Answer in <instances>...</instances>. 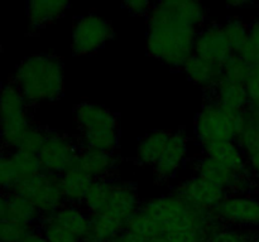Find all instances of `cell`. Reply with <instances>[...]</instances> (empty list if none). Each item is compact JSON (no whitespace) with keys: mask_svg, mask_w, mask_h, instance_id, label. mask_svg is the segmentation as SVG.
Instances as JSON below:
<instances>
[{"mask_svg":"<svg viewBox=\"0 0 259 242\" xmlns=\"http://www.w3.org/2000/svg\"><path fill=\"white\" fill-rule=\"evenodd\" d=\"M252 3H247V2H229L227 4L228 8H243L247 7V5H250Z\"/></svg>","mask_w":259,"mask_h":242,"instance_id":"cell-42","label":"cell"},{"mask_svg":"<svg viewBox=\"0 0 259 242\" xmlns=\"http://www.w3.org/2000/svg\"><path fill=\"white\" fill-rule=\"evenodd\" d=\"M174 193L192 208L211 212L225 197L229 196L225 189L207 183L196 175L180 182L175 187Z\"/></svg>","mask_w":259,"mask_h":242,"instance_id":"cell-10","label":"cell"},{"mask_svg":"<svg viewBox=\"0 0 259 242\" xmlns=\"http://www.w3.org/2000/svg\"><path fill=\"white\" fill-rule=\"evenodd\" d=\"M253 242H259V233H257L254 236V239H253Z\"/></svg>","mask_w":259,"mask_h":242,"instance_id":"cell-43","label":"cell"},{"mask_svg":"<svg viewBox=\"0 0 259 242\" xmlns=\"http://www.w3.org/2000/svg\"><path fill=\"white\" fill-rule=\"evenodd\" d=\"M120 164L121 159L116 153L81 149L76 168L82 170L95 180V179L114 178V174L118 171Z\"/></svg>","mask_w":259,"mask_h":242,"instance_id":"cell-14","label":"cell"},{"mask_svg":"<svg viewBox=\"0 0 259 242\" xmlns=\"http://www.w3.org/2000/svg\"><path fill=\"white\" fill-rule=\"evenodd\" d=\"M124 231L125 223L109 214H90V228L83 242H111Z\"/></svg>","mask_w":259,"mask_h":242,"instance_id":"cell-23","label":"cell"},{"mask_svg":"<svg viewBox=\"0 0 259 242\" xmlns=\"http://www.w3.org/2000/svg\"><path fill=\"white\" fill-rule=\"evenodd\" d=\"M210 96L230 112L240 113L249 107V97L244 83L234 82L225 77L220 80Z\"/></svg>","mask_w":259,"mask_h":242,"instance_id":"cell-18","label":"cell"},{"mask_svg":"<svg viewBox=\"0 0 259 242\" xmlns=\"http://www.w3.org/2000/svg\"><path fill=\"white\" fill-rule=\"evenodd\" d=\"M243 112H230L209 96L194 121V134L200 145L219 141H237Z\"/></svg>","mask_w":259,"mask_h":242,"instance_id":"cell-4","label":"cell"},{"mask_svg":"<svg viewBox=\"0 0 259 242\" xmlns=\"http://www.w3.org/2000/svg\"><path fill=\"white\" fill-rule=\"evenodd\" d=\"M244 85L249 97V106L259 107V63L253 67L252 75Z\"/></svg>","mask_w":259,"mask_h":242,"instance_id":"cell-35","label":"cell"},{"mask_svg":"<svg viewBox=\"0 0 259 242\" xmlns=\"http://www.w3.org/2000/svg\"><path fill=\"white\" fill-rule=\"evenodd\" d=\"M207 9L197 2L154 3L147 17V53L172 68H182L194 55L197 32L206 24Z\"/></svg>","mask_w":259,"mask_h":242,"instance_id":"cell-1","label":"cell"},{"mask_svg":"<svg viewBox=\"0 0 259 242\" xmlns=\"http://www.w3.org/2000/svg\"><path fill=\"white\" fill-rule=\"evenodd\" d=\"M111 242H148L147 239H144L143 237L138 236V234L133 233V232H129V231H124L119 234L118 237L113 239Z\"/></svg>","mask_w":259,"mask_h":242,"instance_id":"cell-39","label":"cell"},{"mask_svg":"<svg viewBox=\"0 0 259 242\" xmlns=\"http://www.w3.org/2000/svg\"><path fill=\"white\" fill-rule=\"evenodd\" d=\"M29 103L10 81L0 90V144L15 150L23 133L30 125Z\"/></svg>","mask_w":259,"mask_h":242,"instance_id":"cell-5","label":"cell"},{"mask_svg":"<svg viewBox=\"0 0 259 242\" xmlns=\"http://www.w3.org/2000/svg\"><path fill=\"white\" fill-rule=\"evenodd\" d=\"M12 82L29 105L55 102L65 92V66L52 53L29 55L17 66Z\"/></svg>","mask_w":259,"mask_h":242,"instance_id":"cell-2","label":"cell"},{"mask_svg":"<svg viewBox=\"0 0 259 242\" xmlns=\"http://www.w3.org/2000/svg\"><path fill=\"white\" fill-rule=\"evenodd\" d=\"M253 72V66L244 59L240 54L233 53L223 65L224 77L230 81L245 83Z\"/></svg>","mask_w":259,"mask_h":242,"instance_id":"cell-29","label":"cell"},{"mask_svg":"<svg viewBox=\"0 0 259 242\" xmlns=\"http://www.w3.org/2000/svg\"><path fill=\"white\" fill-rule=\"evenodd\" d=\"M70 3L62 0H33L27 4V15L29 19V29L39 30L46 25L52 24L62 18Z\"/></svg>","mask_w":259,"mask_h":242,"instance_id":"cell-17","label":"cell"},{"mask_svg":"<svg viewBox=\"0 0 259 242\" xmlns=\"http://www.w3.org/2000/svg\"><path fill=\"white\" fill-rule=\"evenodd\" d=\"M212 213L225 226L259 228V199L253 196L229 194L215 207Z\"/></svg>","mask_w":259,"mask_h":242,"instance_id":"cell-9","label":"cell"},{"mask_svg":"<svg viewBox=\"0 0 259 242\" xmlns=\"http://www.w3.org/2000/svg\"><path fill=\"white\" fill-rule=\"evenodd\" d=\"M202 155L214 159L218 163L227 166L233 173H243L249 170L247 156L237 141H219L202 145Z\"/></svg>","mask_w":259,"mask_h":242,"instance_id":"cell-15","label":"cell"},{"mask_svg":"<svg viewBox=\"0 0 259 242\" xmlns=\"http://www.w3.org/2000/svg\"><path fill=\"white\" fill-rule=\"evenodd\" d=\"M81 148L77 140L66 134L48 130L43 146L38 153L42 170L61 176L76 168Z\"/></svg>","mask_w":259,"mask_h":242,"instance_id":"cell-8","label":"cell"},{"mask_svg":"<svg viewBox=\"0 0 259 242\" xmlns=\"http://www.w3.org/2000/svg\"><path fill=\"white\" fill-rule=\"evenodd\" d=\"M73 117L78 129L77 143L81 149L116 153L120 145L119 118L113 111L98 103H77Z\"/></svg>","mask_w":259,"mask_h":242,"instance_id":"cell-3","label":"cell"},{"mask_svg":"<svg viewBox=\"0 0 259 242\" xmlns=\"http://www.w3.org/2000/svg\"><path fill=\"white\" fill-rule=\"evenodd\" d=\"M114 178L95 179L91 184L89 193L83 201L82 207L89 214L105 213L109 198L114 186Z\"/></svg>","mask_w":259,"mask_h":242,"instance_id":"cell-25","label":"cell"},{"mask_svg":"<svg viewBox=\"0 0 259 242\" xmlns=\"http://www.w3.org/2000/svg\"><path fill=\"white\" fill-rule=\"evenodd\" d=\"M239 54L253 67L259 63V17L249 23V38Z\"/></svg>","mask_w":259,"mask_h":242,"instance_id":"cell-33","label":"cell"},{"mask_svg":"<svg viewBox=\"0 0 259 242\" xmlns=\"http://www.w3.org/2000/svg\"><path fill=\"white\" fill-rule=\"evenodd\" d=\"M114 35V28L106 18L95 13L75 19L71 33V50L77 57L93 54Z\"/></svg>","mask_w":259,"mask_h":242,"instance_id":"cell-7","label":"cell"},{"mask_svg":"<svg viewBox=\"0 0 259 242\" xmlns=\"http://www.w3.org/2000/svg\"><path fill=\"white\" fill-rule=\"evenodd\" d=\"M7 197L8 194H4V192L0 191V219H4L5 209H7Z\"/></svg>","mask_w":259,"mask_h":242,"instance_id":"cell-41","label":"cell"},{"mask_svg":"<svg viewBox=\"0 0 259 242\" xmlns=\"http://www.w3.org/2000/svg\"><path fill=\"white\" fill-rule=\"evenodd\" d=\"M254 233L250 229L238 228L233 226H223L210 236L207 242H253Z\"/></svg>","mask_w":259,"mask_h":242,"instance_id":"cell-31","label":"cell"},{"mask_svg":"<svg viewBox=\"0 0 259 242\" xmlns=\"http://www.w3.org/2000/svg\"><path fill=\"white\" fill-rule=\"evenodd\" d=\"M4 218L29 227H38L42 222L38 209L28 199L15 193H8Z\"/></svg>","mask_w":259,"mask_h":242,"instance_id":"cell-24","label":"cell"},{"mask_svg":"<svg viewBox=\"0 0 259 242\" xmlns=\"http://www.w3.org/2000/svg\"><path fill=\"white\" fill-rule=\"evenodd\" d=\"M47 133V129L42 128L39 125H35V124H30L27 130L23 133L15 150H23L28 151V153L38 154L40 148L43 146Z\"/></svg>","mask_w":259,"mask_h":242,"instance_id":"cell-30","label":"cell"},{"mask_svg":"<svg viewBox=\"0 0 259 242\" xmlns=\"http://www.w3.org/2000/svg\"><path fill=\"white\" fill-rule=\"evenodd\" d=\"M171 133L167 130H153L139 140L136 149L137 163L143 166H154L168 144Z\"/></svg>","mask_w":259,"mask_h":242,"instance_id":"cell-19","label":"cell"},{"mask_svg":"<svg viewBox=\"0 0 259 242\" xmlns=\"http://www.w3.org/2000/svg\"><path fill=\"white\" fill-rule=\"evenodd\" d=\"M32 227L9 219H0V242H19Z\"/></svg>","mask_w":259,"mask_h":242,"instance_id":"cell-34","label":"cell"},{"mask_svg":"<svg viewBox=\"0 0 259 242\" xmlns=\"http://www.w3.org/2000/svg\"><path fill=\"white\" fill-rule=\"evenodd\" d=\"M248 111H249L250 118H252L253 125L259 130V107H253V106H249L248 107Z\"/></svg>","mask_w":259,"mask_h":242,"instance_id":"cell-40","label":"cell"},{"mask_svg":"<svg viewBox=\"0 0 259 242\" xmlns=\"http://www.w3.org/2000/svg\"><path fill=\"white\" fill-rule=\"evenodd\" d=\"M194 54L210 62L224 65L233 54V49L223 30V24L217 22L206 23L197 32Z\"/></svg>","mask_w":259,"mask_h":242,"instance_id":"cell-11","label":"cell"},{"mask_svg":"<svg viewBox=\"0 0 259 242\" xmlns=\"http://www.w3.org/2000/svg\"><path fill=\"white\" fill-rule=\"evenodd\" d=\"M2 154H3V153H2V151H0V156H2Z\"/></svg>","mask_w":259,"mask_h":242,"instance_id":"cell-45","label":"cell"},{"mask_svg":"<svg viewBox=\"0 0 259 242\" xmlns=\"http://www.w3.org/2000/svg\"><path fill=\"white\" fill-rule=\"evenodd\" d=\"M9 156L19 180L34 176L39 174L40 171H43L38 154L28 153V151L23 150H14L9 154Z\"/></svg>","mask_w":259,"mask_h":242,"instance_id":"cell-28","label":"cell"},{"mask_svg":"<svg viewBox=\"0 0 259 242\" xmlns=\"http://www.w3.org/2000/svg\"><path fill=\"white\" fill-rule=\"evenodd\" d=\"M123 7L136 17H148L151 14L153 4L147 0H128L123 3Z\"/></svg>","mask_w":259,"mask_h":242,"instance_id":"cell-36","label":"cell"},{"mask_svg":"<svg viewBox=\"0 0 259 242\" xmlns=\"http://www.w3.org/2000/svg\"><path fill=\"white\" fill-rule=\"evenodd\" d=\"M142 202L137 187L131 182L114 180L113 191L106 206L105 213L126 223L131 217L141 211Z\"/></svg>","mask_w":259,"mask_h":242,"instance_id":"cell-13","label":"cell"},{"mask_svg":"<svg viewBox=\"0 0 259 242\" xmlns=\"http://www.w3.org/2000/svg\"><path fill=\"white\" fill-rule=\"evenodd\" d=\"M247 163L248 168H249L250 173H252L253 178H254L257 186L259 184V146L248 153L247 155Z\"/></svg>","mask_w":259,"mask_h":242,"instance_id":"cell-37","label":"cell"},{"mask_svg":"<svg viewBox=\"0 0 259 242\" xmlns=\"http://www.w3.org/2000/svg\"><path fill=\"white\" fill-rule=\"evenodd\" d=\"M9 193L28 199L38 209L42 221L51 218L65 204L60 188V176L46 171L19 180Z\"/></svg>","mask_w":259,"mask_h":242,"instance_id":"cell-6","label":"cell"},{"mask_svg":"<svg viewBox=\"0 0 259 242\" xmlns=\"http://www.w3.org/2000/svg\"><path fill=\"white\" fill-rule=\"evenodd\" d=\"M38 227L45 234L47 242H82V239L61 227L60 224L55 223L52 219H43Z\"/></svg>","mask_w":259,"mask_h":242,"instance_id":"cell-32","label":"cell"},{"mask_svg":"<svg viewBox=\"0 0 259 242\" xmlns=\"http://www.w3.org/2000/svg\"><path fill=\"white\" fill-rule=\"evenodd\" d=\"M48 219H52L55 223L70 231L76 237L82 239V242L88 237L90 228V214L82 206L65 203Z\"/></svg>","mask_w":259,"mask_h":242,"instance_id":"cell-20","label":"cell"},{"mask_svg":"<svg viewBox=\"0 0 259 242\" xmlns=\"http://www.w3.org/2000/svg\"><path fill=\"white\" fill-rule=\"evenodd\" d=\"M94 179L78 168H73L60 176V188L65 203L82 206Z\"/></svg>","mask_w":259,"mask_h":242,"instance_id":"cell-21","label":"cell"},{"mask_svg":"<svg viewBox=\"0 0 259 242\" xmlns=\"http://www.w3.org/2000/svg\"><path fill=\"white\" fill-rule=\"evenodd\" d=\"M2 52H3V48H2V45H0V54H2Z\"/></svg>","mask_w":259,"mask_h":242,"instance_id":"cell-44","label":"cell"},{"mask_svg":"<svg viewBox=\"0 0 259 242\" xmlns=\"http://www.w3.org/2000/svg\"><path fill=\"white\" fill-rule=\"evenodd\" d=\"M194 175L199 176L207 183L220 187L229 193L235 173L214 159L202 155L194 161Z\"/></svg>","mask_w":259,"mask_h":242,"instance_id":"cell-22","label":"cell"},{"mask_svg":"<svg viewBox=\"0 0 259 242\" xmlns=\"http://www.w3.org/2000/svg\"><path fill=\"white\" fill-rule=\"evenodd\" d=\"M125 229L126 231L138 234V236L143 237L147 241L163 234L161 224H159L153 217L147 214L146 212H143L142 209L139 212H137L133 217H131V218L126 221Z\"/></svg>","mask_w":259,"mask_h":242,"instance_id":"cell-26","label":"cell"},{"mask_svg":"<svg viewBox=\"0 0 259 242\" xmlns=\"http://www.w3.org/2000/svg\"><path fill=\"white\" fill-rule=\"evenodd\" d=\"M182 70L192 83L201 87L206 92H212L220 80L224 77L222 65L210 62L195 54L185 63Z\"/></svg>","mask_w":259,"mask_h":242,"instance_id":"cell-16","label":"cell"},{"mask_svg":"<svg viewBox=\"0 0 259 242\" xmlns=\"http://www.w3.org/2000/svg\"><path fill=\"white\" fill-rule=\"evenodd\" d=\"M190 139L184 130L171 133L168 144L158 163L153 166V174L161 183L175 178L189 155Z\"/></svg>","mask_w":259,"mask_h":242,"instance_id":"cell-12","label":"cell"},{"mask_svg":"<svg viewBox=\"0 0 259 242\" xmlns=\"http://www.w3.org/2000/svg\"><path fill=\"white\" fill-rule=\"evenodd\" d=\"M223 30L232 47L233 53L239 54L249 38V24L239 17H230L223 24Z\"/></svg>","mask_w":259,"mask_h":242,"instance_id":"cell-27","label":"cell"},{"mask_svg":"<svg viewBox=\"0 0 259 242\" xmlns=\"http://www.w3.org/2000/svg\"><path fill=\"white\" fill-rule=\"evenodd\" d=\"M19 242H47L45 234L39 229V227H32L24 236L20 238Z\"/></svg>","mask_w":259,"mask_h":242,"instance_id":"cell-38","label":"cell"}]
</instances>
